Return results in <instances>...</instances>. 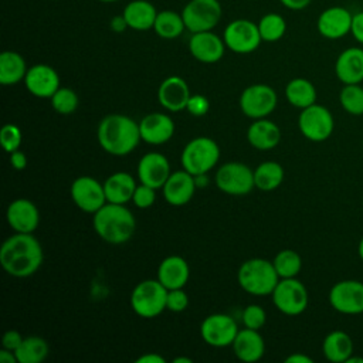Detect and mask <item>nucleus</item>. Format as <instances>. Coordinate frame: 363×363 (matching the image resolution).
Here are the masks:
<instances>
[{
	"label": "nucleus",
	"instance_id": "nucleus-14",
	"mask_svg": "<svg viewBox=\"0 0 363 363\" xmlns=\"http://www.w3.org/2000/svg\"><path fill=\"white\" fill-rule=\"evenodd\" d=\"M237 333V322L225 313L208 315L200 325V335L203 340L214 347L233 345Z\"/></svg>",
	"mask_w": 363,
	"mask_h": 363
},
{
	"label": "nucleus",
	"instance_id": "nucleus-23",
	"mask_svg": "<svg viewBox=\"0 0 363 363\" xmlns=\"http://www.w3.org/2000/svg\"><path fill=\"white\" fill-rule=\"evenodd\" d=\"M139 132L142 140L150 145H162L167 142L174 133V122L170 116L153 112L142 118L139 122Z\"/></svg>",
	"mask_w": 363,
	"mask_h": 363
},
{
	"label": "nucleus",
	"instance_id": "nucleus-5",
	"mask_svg": "<svg viewBox=\"0 0 363 363\" xmlns=\"http://www.w3.org/2000/svg\"><path fill=\"white\" fill-rule=\"evenodd\" d=\"M167 292L159 279L142 281L130 294V306L142 318H155L167 308Z\"/></svg>",
	"mask_w": 363,
	"mask_h": 363
},
{
	"label": "nucleus",
	"instance_id": "nucleus-37",
	"mask_svg": "<svg viewBox=\"0 0 363 363\" xmlns=\"http://www.w3.org/2000/svg\"><path fill=\"white\" fill-rule=\"evenodd\" d=\"M279 278H295L301 268L302 259L298 252L294 250H282L279 251L272 261Z\"/></svg>",
	"mask_w": 363,
	"mask_h": 363
},
{
	"label": "nucleus",
	"instance_id": "nucleus-11",
	"mask_svg": "<svg viewBox=\"0 0 363 363\" xmlns=\"http://www.w3.org/2000/svg\"><path fill=\"white\" fill-rule=\"evenodd\" d=\"M216 184L227 194L244 196L255 187L254 172L244 163L230 162L217 170Z\"/></svg>",
	"mask_w": 363,
	"mask_h": 363
},
{
	"label": "nucleus",
	"instance_id": "nucleus-16",
	"mask_svg": "<svg viewBox=\"0 0 363 363\" xmlns=\"http://www.w3.org/2000/svg\"><path fill=\"white\" fill-rule=\"evenodd\" d=\"M353 14L342 6L325 9L316 21L319 34L328 40H339L352 31Z\"/></svg>",
	"mask_w": 363,
	"mask_h": 363
},
{
	"label": "nucleus",
	"instance_id": "nucleus-57",
	"mask_svg": "<svg viewBox=\"0 0 363 363\" xmlns=\"http://www.w3.org/2000/svg\"><path fill=\"white\" fill-rule=\"evenodd\" d=\"M98 1H102V3H115V1H119V0H98Z\"/></svg>",
	"mask_w": 363,
	"mask_h": 363
},
{
	"label": "nucleus",
	"instance_id": "nucleus-54",
	"mask_svg": "<svg viewBox=\"0 0 363 363\" xmlns=\"http://www.w3.org/2000/svg\"><path fill=\"white\" fill-rule=\"evenodd\" d=\"M173 363H193V360L190 357H184V356H180V357H176L173 360Z\"/></svg>",
	"mask_w": 363,
	"mask_h": 363
},
{
	"label": "nucleus",
	"instance_id": "nucleus-55",
	"mask_svg": "<svg viewBox=\"0 0 363 363\" xmlns=\"http://www.w3.org/2000/svg\"><path fill=\"white\" fill-rule=\"evenodd\" d=\"M346 363H363V357H354L353 354L346 360Z\"/></svg>",
	"mask_w": 363,
	"mask_h": 363
},
{
	"label": "nucleus",
	"instance_id": "nucleus-47",
	"mask_svg": "<svg viewBox=\"0 0 363 363\" xmlns=\"http://www.w3.org/2000/svg\"><path fill=\"white\" fill-rule=\"evenodd\" d=\"M10 163L16 170H23L27 166V157L21 150H14L10 153Z\"/></svg>",
	"mask_w": 363,
	"mask_h": 363
},
{
	"label": "nucleus",
	"instance_id": "nucleus-41",
	"mask_svg": "<svg viewBox=\"0 0 363 363\" xmlns=\"http://www.w3.org/2000/svg\"><path fill=\"white\" fill-rule=\"evenodd\" d=\"M265 319H267L265 311L258 305H248L242 311V323L245 328L258 330L259 328L264 326Z\"/></svg>",
	"mask_w": 363,
	"mask_h": 363
},
{
	"label": "nucleus",
	"instance_id": "nucleus-9",
	"mask_svg": "<svg viewBox=\"0 0 363 363\" xmlns=\"http://www.w3.org/2000/svg\"><path fill=\"white\" fill-rule=\"evenodd\" d=\"M223 40L225 47L237 54H250L258 48L262 38L258 24L247 18H237L224 28Z\"/></svg>",
	"mask_w": 363,
	"mask_h": 363
},
{
	"label": "nucleus",
	"instance_id": "nucleus-19",
	"mask_svg": "<svg viewBox=\"0 0 363 363\" xmlns=\"http://www.w3.org/2000/svg\"><path fill=\"white\" fill-rule=\"evenodd\" d=\"M24 84L34 96L51 98L60 88V77L52 67L35 64L27 69Z\"/></svg>",
	"mask_w": 363,
	"mask_h": 363
},
{
	"label": "nucleus",
	"instance_id": "nucleus-20",
	"mask_svg": "<svg viewBox=\"0 0 363 363\" xmlns=\"http://www.w3.org/2000/svg\"><path fill=\"white\" fill-rule=\"evenodd\" d=\"M196 187L197 186L194 182V176L183 169V170L170 173L169 179L166 180L162 189H163L164 200L170 206L179 207V206L187 204L191 200L196 191Z\"/></svg>",
	"mask_w": 363,
	"mask_h": 363
},
{
	"label": "nucleus",
	"instance_id": "nucleus-30",
	"mask_svg": "<svg viewBox=\"0 0 363 363\" xmlns=\"http://www.w3.org/2000/svg\"><path fill=\"white\" fill-rule=\"evenodd\" d=\"M325 357L333 363H346L353 354V342L343 330H333L326 335L322 343Z\"/></svg>",
	"mask_w": 363,
	"mask_h": 363
},
{
	"label": "nucleus",
	"instance_id": "nucleus-40",
	"mask_svg": "<svg viewBox=\"0 0 363 363\" xmlns=\"http://www.w3.org/2000/svg\"><path fill=\"white\" fill-rule=\"evenodd\" d=\"M0 140L7 153H11L14 150H18L23 142V135L18 126L13 123H7L0 130Z\"/></svg>",
	"mask_w": 363,
	"mask_h": 363
},
{
	"label": "nucleus",
	"instance_id": "nucleus-43",
	"mask_svg": "<svg viewBox=\"0 0 363 363\" xmlns=\"http://www.w3.org/2000/svg\"><path fill=\"white\" fill-rule=\"evenodd\" d=\"M189 305V298L187 294L183 291V288H177V289H170L167 292V309H170L172 312H182L187 308Z\"/></svg>",
	"mask_w": 363,
	"mask_h": 363
},
{
	"label": "nucleus",
	"instance_id": "nucleus-35",
	"mask_svg": "<svg viewBox=\"0 0 363 363\" xmlns=\"http://www.w3.org/2000/svg\"><path fill=\"white\" fill-rule=\"evenodd\" d=\"M284 180V169L277 162H264L254 170L255 187L264 191L277 189Z\"/></svg>",
	"mask_w": 363,
	"mask_h": 363
},
{
	"label": "nucleus",
	"instance_id": "nucleus-6",
	"mask_svg": "<svg viewBox=\"0 0 363 363\" xmlns=\"http://www.w3.org/2000/svg\"><path fill=\"white\" fill-rule=\"evenodd\" d=\"M218 145L207 136H199L184 146L180 160L183 169L196 176L204 174L208 170H211L218 162Z\"/></svg>",
	"mask_w": 363,
	"mask_h": 363
},
{
	"label": "nucleus",
	"instance_id": "nucleus-22",
	"mask_svg": "<svg viewBox=\"0 0 363 363\" xmlns=\"http://www.w3.org/2000/svg\"><path fill=\"white\" fill-rule=\"evenodd\" d=\"M7 223L16 233H33L40 223L35 204L27 199H17L7 207Z\"/></svg>",
	"mask_w": 363,
	"mask_h": 363
},
{
	"label": "nucleus",
	"instance_id": "nucleus-46",
	"mask_svg": "<svg viewBox=\"0 0 363 363\" xmlns=\"http://www.w3.org/2000/svg\"><path fill=\"white\" fill-rule=\"evenodd\" d=\"M352 35L354 40L360 44H363V11H359L353 14V23H352Z\"/></svg>",
	"mask_w": 363,
	"mask_h": 363
},
{
	"label": "nucleus",
	"instance_id": "nucleus-21",
	"mask_svg": "<svg viewBox=\"0 0 363 363\" xmlns=\"http://www.w3.org/2000/svg\"><path fill=\"white\" fill-rule=\"evenodd\" d=\"M190 89L187 82L177 75L167 77L162 81L157 91L159 102L163 108L172 112H179L186 109L187 102L190 99Z\"/></svg>",
	"mask_w": 363,
	"mask_h": 363
},
{
	"label": "nucleus",
	"instance_id": "nucleus-25",
	"mask_svg": "<svg viewBox=\"0 0 363 363\" xmlns=\"http://www.w3.org/2000/svg\"><path fill=\"white\" fill-rule=\"evenodd\" d=\"M231 346H233L234 354L245 363H254L259 360L265 352L262 336L258 333L257 329H250V328L238 330Z\"/></svg>",
	"mask_w": 363,
	"mask_h": 363
},
{
	"label": "nucleus",
	"instance_id": "nucleus-13",
	"mask_svg": "<svg viewBox=\"0 0 363 363\" xmlns=\"http://www.w3.org/2000/svg\"><path fill=\"white\" fill-rule=\"evenodd\" d=\"M329 303L345 315L363 313V282L356 279L336 282L329 291Z\"/></svg>",
	"mask_w": 363,
	"mask_h": 363
},
{
	"label": "nucleus",
	"instance_id": "nucleus-34",
	"mask_svg": "<svg viewBox=\"0 0 363 363\" xmlns=\"http://www.w3.org/2000/svg\"><path fill=\"white\" fill-rule=\"evenodd\" d=\"M18 363H41L48 354V345L40 336L24 337L14 350Z\"/></svg>",
	"mask_w": 363,
	"mask_h": 363
},
{
	"label": "nucleus",
	"instance_id": "nucleus-56",
	"mask_svg": "<svg viewBox=\"0 0 363 363\" xmlns=\"http://www.w3.org/2000/svg\"><path fill=\"white\" fill-rule=\"evenodd\" d=\"M357 252H359V257H360V259L363 261V237L360 238V241H359V245H357Z\"/></svg>",
	"mask_w": 363,
	"mask_h": 363
},
{
	"label": "nucleus",
	"instance_id": "nucleus-52",
	"mask_svg": "<svg viewBox=\"0 0 363 363\" xmlns=\"http://www.w3.org/2000/svg\"><path fill=\"white\" fill-rule=\"evenodd\" d=\"M0 362L1 363H18L16 353L13 350L4 349V347L0 350Z\"/></svg>",
	"mask_w": 363,
	"mask_h": 363
},
{
	"label": "nucleus",
	"instance_id": "nucleus-12",
	"mask_svg": "<svg viewBox=\"0 0 363 363\" xmlns=\"http://www.w3.org/2000/svg\"><path fill=\"white\" fill-rule=\"evenodd\" d=\"M278 96L274 88L265 84L247 86L240 96V106L245 116L261 119L268 116L277 106Z\"/></svg>",
	"mask_w": 363,
	"mask_h": 363
},
{
	"label": "nucleus",
	"instance_id": "nucleus-50",
	"mask_svg": "<svg viewBox=\"0 0 363 363\" xmlns=\"http://www.w3.org/2000/svg\"><path fill=\"white\" fill-rule=\"evenodd\" d=\"M164 357L157 353H147L136 359V363H164Z\"/></svg>",
	"mask_w": 363,
	"mask_h": 363
},
{
	"label": "nucleus",
	"instance_id": "nucleus-51",
	"mask_svg": "<svg viewBox=\"0 0 363 363\" xmlns=\"http://www.w3.org/2000/svg\"><path fill=\"white\" fill-rule=\"evenodd\" d=\"M313 360L303 353H294L285 359V363H312Z\"/></svg>",
	"mask_w": 363,
	"mask_h": 363
},
{
	"label": "nucleus",
	"instance_id": "nucleus-17",
	"mask_svg": "<svg viewBox=\"0 0 363 363\" xmlns=\"http://www.w3.org/2000/svg\"><path fill=\"white\" fill-rule=\"evenodd\" d=\"M170 176V163L164 155L149 152L138 163V177L140 183L153 189H160Z\"/></svg>",
	"mask_w": 363,
	"mask_h": 363
},
{
	"label": "nucleus",
	"instance_id": "nucleus-45",
	"mask_svg": "<svg viewBox=\"0 0 363 363\" xmlns=\"http://www.w3.org/2000/svg\"><path fill=\"white\" fill-rule=\"evenodd\" d=\"M23 336L20 335L18 330H14V329H10L7 330L4 335H3V339H1V345L4 349H9V350H16L20 343L23 342Z\"/></svg>",
	"mask_w": 363,
	"mask_h": 363
},
{
	"label": "nucleus",
	"instance_id": "nucleus-18",
	"mask_svg": "<svg viewBox=\"0 0 363 363\" xmlns=\"http://www.w3.org/2000/svg\"><path fill=\"white\" fill-rule=\"evenodd\" d=\"M189 51L197 61L213 64L224 55L225 43L211 30L193 33L189 40Z\"/></svg>",
	"mask_w": 363,
	"mask_h": 363
},
{
	"label": "nucleus",
	"instance_id": "nucleus-39",
	"mask_svg": "<svg viewBox=\"0 0 363 363\" xmlns=\"http://www.w3.org/2000/svg\"><path fill=\"white\" fill-rule=\"evenodd\" d=\"M52 108L61 115L72 113L78 106V95L71 88H58L51 96Z\"/></svg>",
	"mask_w": 363,
	"mask_h": 363
},
{
	"label": "nucleus",
	"instance_id": "nucleus-42",
	"mask_svg": "<svg viewBox=\"0 0 363 363\" xmlns=\"http://www.w3.org/2000/svg\"><path fill=\"white\" fill-rule=\"evenodd\" d=\"M155 190L156 189H153L150 186H146L143 183L136 186V190H135L133 197H132V200L136 204V207H139V208L150 207L155 203V200H156Z\"/></svg>",
	"mask_w": 363,
	"mask_h": 363
},
{
	"label": "nucleus",
	"instance_id": "nucleus-27",
	"mask_svg": "<svg viewBox=\"0 0 363 363\" xmlns=\"http://www.w3.org/2000/svg\"><path fill=\"white\" fill-rule=\"evenodd\" d=\"M128 27L136 31H146L153 28L157 10L147 0H132L122 11Z\"/></svg>",
	"mask_w": 363,
	"mask_h": 363
},
{
	"label": "nucleus",
	"instance_id": "nucleus-38",
	"mask_svg": "<svg viewBox=\"0 0 363 363\" xmlns=\"http://www.w3.org/2000/svg\"><path fill=\"white\" fill-rule=\"evenodd\" d=\"M342 108L354 116L363 115V86L360 84H347L339 94Z\"/></svg>",
	"mask_w": 363,
	"mask_h": 363
},
{
	"label": "nucleus",
	"instance_id": "nucleus-26",
	"mask_svg": "<svg viewBox=\"0 0 363 363\" xmlns=\"http://www.w3.org/2000/svg\"><path fill=\"white\" fill-rule=\"evenodd\" d=\"M189 265L179 255L166 257L157 268V279L170 291L183 288L189 279Z\"/></svg>",
	"mask_w": 363,
	"mask_h": 363
},
{
	"label": "nucleus",
	"instance_id": "nucleus-32",
	"mask_svg": "<svg viewBox=\"0 0 363 363\" xmlns=\"http://www.w3.org/2000/svg\"><path fill=\"white\" fill-rule=\"evenodd\" d=\"M288 102L296 108H308L316 104V89L313 84L305 78H294L285 88Z\"/></svg>",
	"mask_w": 363,
	"mask_h": 363
},
{
	"label": "nucleus",
	"instance_id": "nucleus-53",
	"mask_svg": "<svg viewBox=\"0 0 363 363\" xmlns=\"http://www.w3.org/2000/svg\"><path fill=\"white\" fill-rule=\"evenodd\" d=\"M194 182H196V186H197V187H203V186H207L208 179H207L206 173H204V174H196V176H194Z\"/></svg>",
	"mask_w": 363,
	"mask_h": 363
},
{
	"label": "nucleus",
	"instance_id": "nucleus-1",
	"mask_svg": "<svg viewBox=\"0 0 363 363\" xmlns=\"http://www.w3.org/2000/svg\"><path fill=\"white\" fill-rule=\"evenodd\" d=\"M43 258L41 244L31 233H16L0 248L3 269L16 278H27L37 272Z\"/></svg>",
	"mask_w": 363,
	"mask_h": 363
},
{
	"label": "nucleus",
	"instance_id": "nucleus-8",
	"mask_svg": "<svg viewBox=\"0 0 363 363\" xmlns=\"http://www.w3.org/2000/svg\"><path fill=\"white\" fill-rule=\"evenodd\" d=\"M271 295L277 309L289 316L302 313L309 301L305 285L296 278H282Z\"/></svg>",
	"mask_w": 363,
	"mask_h": 363
},
{
	"label": "nucleus",
	"instance_id": "nucleus-33",
	"mask_svg": "<svg viewBox=\"0 0 363 363\" xmlns=\"http://www.w3.org/2000/svg\"><path fill=\"white\" fill-rule=\"evenodd\" d=\"M186 30L183 16L173 11V10H163L157 11L153 31L164 40H173L177 38L183 31Z\"/></svg>",
	"mask_w": 363,
	"mask_h": 363
},
{
	"label": "nucleus",
	"instance_id": "nucleus-36",
	"mask_svg": "<svg viewBox=\"0 0 363 363\" xmlns=\"http://www.w3.org/2000/svg\"><path fill=\"white\" fill-rule=\"evenodd\" d=\"M257 24H258V30L262 41H267V43H274L281 40L286 31V21L278 13L264 14Z\"/></svg>",
	"mask_w": 363,
	"mask_h": 363
},
{
	"label": "nucleus",
	"instance_id": "nucleus-29",
	"mask_svg": "<svg viewBox=\"0 0 363 363\" xmlns=\"http://www.w3.org/2000/svg\"><path fill=\"white\" fill-rule=\"evenodd\" d=\"M104 189L108 203L125 204L126 201L132 200L136 190V182L129 173L116 172L105 180Z\"/></svg>",
	"mask_w": 363,
	"mask_h": 363
},
{
	"label": "nucleus",
	"instance_id": "nucleus-48",
	"mask_svg": "<svg viewBox=\"0 0 363 363\" xmlns=\"http://www.w3.org/2000/svg\"><path fill=\"white\" fill-rule=\"evenodd\" d=\"M279 1L284 7L294 10V11H299V10L306 9L312 0H279Z\"/></svg>",
	"mask_w": 363,
	"mask_h": 363
},
{
	"label": "nucleus",
	"instance_id": "nucleus-3",
	"mask_svg": "<svg viewBox=\"0 0 363 363\" xmlns=\"http://www.w3.org/2000/svg\"><path fill=\"white\" fill-rule=\"evenodd\" d=\"M94 228L106 242L122 244L132 238L136 230V220L123 204L105 203L94 213Z\"/></svg>",
	"mask_w": 363,
	"mask_h": 363
},
{
	"label": "nucleus",
	"instance_id": "nucleus-44",
	"mask_svg": "<svg viewBox=\"0 0 363 363\" xmlns=\"http://www.w3.org/2000/svg\"><path fill=\"white\" fill-rule=\"evenodd\" d=\"M210 104L208 99L203 95H193L190 96L186 109L193 115V116H203L208 112Z\"/></svg>",
	"mask_w": 363,
	"mask_h": 363
},
{
	"label": "nucleus",
	"instance_id": "nucleus-15",
	"mask_svg": "<svg viewBox=\"0 0 363 363\" xmlns=\"http://www.w3.org/2000/svg\"><path fill=\"white\" fill-rule=\"evenodd\" d=\"M71 197L78 208L92 214L106 203L104 184L91 176H81L72 182Z\"/></svg>",
	"mask_w": 363,
	"mask_h": 363
},
{
	"label": "nucleus",
	"instance_id": "nucleus-49",
	"mask_svg": "<svg viewBox=\"0 0 363 363\" xmlns=\"http://www.w3.org/2000/svg\"><path fill=\"white\" fill-rule=\"evenodd\" d=\"M109 27H111V30L115 31V33H122V31H125V30L128 28V23H126L123 14L112 17L111 21H109Z\"/></svg>",
	"mask_w": 363,
	"mask_h": 363
},
{
	"label": "nucleus",
	"instance_id": "nucleus-31",
	"mask_svg": "<svg viewBox=\"0 0 363 363\" xmlns=\"http://www.w3.org/2000/svg\"><path fill=\"white\" fill-rule=\"evenodd\" d=\"M26 60L16 51H3L0 54V84L14 85L26 78Z\"/></svg>",
	"mask_w": 363,
	"mask_h": 363
},
{
	"label": "nucleus",
	"instance_id": "nucleus-24",
	"mask_svg": "<svg viewBox=\"0 0 363 363\" xmlns=\"http://www.w3.org/2000/svg\"><path fill=\"white\" fill-rule=\"evenodd\" d=\"M337 79L347 84H360L363 81V48L350 47L343 50L335 62Z\"/></svg>",
	"mask_w": 363,
	"mask_h": 363
},
{
	"label": "nucleus",
	"instance_id": "nucleus-2",
	"mask_svg": "<svg viewBox=\"0 0 363 363\" xmlns=\"http://www.w3.org/2000/svg\"><path fill=\"white\" fill-rule=\"evenodd\" d=\"M96 138L101 147L113 156H125L130 153L142 139L139 123L121 113L105 116L99 122Z\"/></svg>",
	"mask_w": 363,
	"mask_h": 363
},
{
	"label": "nucleus",
	"instance_id": "nucleus-7",
	"mask_svg": "<svg viewBox=\"0 0 363 363\" xmlns=\"http://www.w3.org/2000/svg\"><path fill=\"white\" fill-rule=\"evenodd\" d=\"M223 14L218 0H190L182 11L186 30L193 33L213 30Z\"/></svg>",
	"mask_w": 363,
	"mask_h": 363
},
{
	"label": "nucleus",
	"instance_id": "nucleus-4",
	"mask_svg": "<svg viewBox=\"0 0 363 363\" xmlns=\"http://www.w3.org/2000/svg\"><path fill=\"white\" fill-rule=\"evenodd\" d=\"M237 278L245 292L257 296L271 295L279 282V275L274 264L264 258L244 261L238 269Z\"/></svg>",
	"mask_w": 363,
	"mask_h": 363
},
{
	"label": "nucleus",
	"instance_id": "nucleus-28",
	"mask_svg": "<svg viewBox=\"0 0 363 363\" xmlns=\"http://www.w3.org/2000/svg\"><path fill=\"white\" fill-rule=\"evenodd\" d=\"M247 139L255 149L269 150L279 143L281 130L272 121L261 118L257 119L252 125H250Z\"/></svg>",
	"mask_w": 363,
	"mask_h": 363
},
{
	"label": "nucleus",
	"instance_id": "nucleus-10",
	"mask_svg": "<svg viewBox=\"0 0 363 363\" xmlns=\"http://www.w3.org/2000/svg\"><path fill=\"white\" fill-rule=\"evenodd\" d=\"M301 133L312 142L326 140L335 128V121L330 111L322 105L313 104L303 108L298 119Z\"/></svg>",
	"mask_w": 363,
	"mask_h": 363
}]
</instances>
